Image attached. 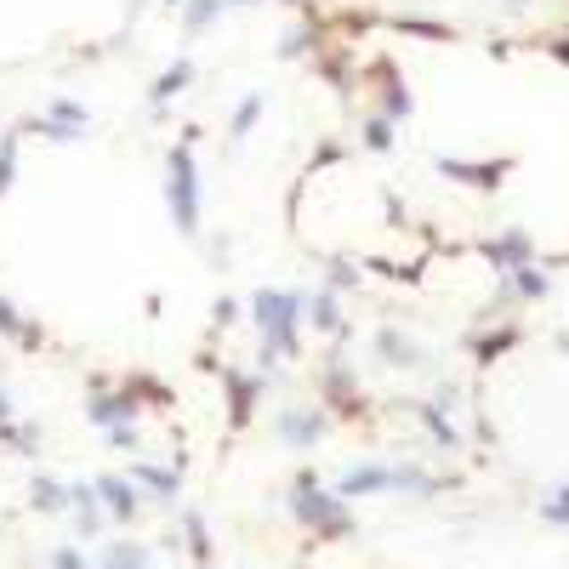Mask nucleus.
<instances>
[{
  "label": "nucleus",
  "instance_id": "obj_8",
  "mask_svg": "<svg viewBox=\"0 0 569 569\" xmlns=\"http://www.w3.org/2000/svg\"><path fill=\"white\" fill-rule=\"evenodd\" d=\"M364 137H371V148H388V120H371V131H364Z\"/></svg>",
  "mask_w": 569,
  "mask_h": 569
},
{
  "label": "nucleus",
  "instance_id": "obj_4",
  "mask_svg": "<svg viewBox=\"0 0 569 569\" xmlns=\"http://www.w3.org/2000/svg\"><path fill=\"white\" fill-rule=\"evenodd\" d=\"M177 222L194 228V165H188V154H177Z\"/></svg>",
  "mask_w": 569,
  "mask_h": 569
},
{
  "label": "nucleus",
  "instance_id": "obj_1",
  "mask_svg": "<svg viewBox=\"0 0 569 569\" xmlns=\"http://www.w3.org/2000/svg\"><path fill=\"white\" fill-rule=\"evenodd\" d=\"M302 314V297H290V290H268V297H256V325H263L280 347H290V325H297Z\"/></svg>",
  "mask_w": 569,
  "mask_h": 569
},
{
  "label": "nucleus",
  "instance_id": "obj_7",
  "mask_svg": "<svg viewBox=\"0 0 569 569\" xmlns=\"http://www.w3.org/2000/svg\"><path fill=\"white\" fill-rule=\"evenodd\" d=\"M314 319H319L325 331H336V302H331V297H319V302H314Z\"/></svg>",
  "mask_w": 569,
  "mask_h": 569
},
{
  "label": "nucleus",
  "instance_id": "obj_5",
  "mask_svg": "<svg viewBox=\"0 0 569 569\" xmlns=\"http://www.w3.org/2000/svg\"><path fill=\"white\" fill-rule=\"evenodd\" d=\"M297 513H302V518H314V524H336V518H342L331 501H319V496H297Z\"/></svg>",
  "mask_w": 569,
  "mask_h": 569
},
{
  "label": "nucleus",
  "instance_id": "obj_3",
  "mask_svg": "<svg viewBox=\"0 0 569 569\" xmlns=\"http://www.w3.org/2000/svg\"><path fill=\"white\" fill-rule=\"evenodd\" d=\"M484 256H490L496 268H524V263H530V239H524V234H501V239L484 245Z\"/></svg>",
  "mask_w": 569,
  "mask_h": 569
},
{
  "label": "nucleus",
  "instance_id": "obj_6",
  "mask_svg": "<svg viewBox=\"0 0 569 569\" xmlns=\"http://www.w3.org/2000/svg\"><path fill=\"white\" fill-rule=\"evenodd\" d=\"M518 290H530V297H541V290H547V280H541V273H535V268H518Z\"/></svg>",
  "mask_w": 569,
  "mask_h": 569
},
{
  "label": "nucleus",
  "instance_id": "obj_2",
  "mask_svg": "<svg viewBox=\"0 0 569 569\" xmlns=\"http://www.w3.org/2000/svg\"><path fill=\"white\" fill-rule=\"evenodd\" d=\"M388 484H422L416 473H393V467H353L342 479V496H371V490H388Z\"/></svg>",
  "mask_w": 569,
  "mask_h": 569
},
{
  "label": "nucleus",
  "instance_id": "obj_9",
  "mask_svg": "<svg viewBox=\"0 0 569 569\" xmlns=\"http://www.w3.org/2000/svg\"><path fill=\"white\" fill-rule=\"evenodd\" d=\"M547 513H552V518H564V524H569V484L558 490V501H552V506H547Z\"/></svg>",
  "mask_w": 569,
  "mask_h": 569
}]
</instances>
